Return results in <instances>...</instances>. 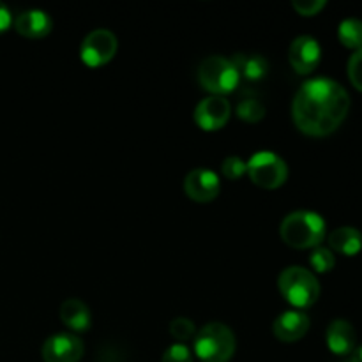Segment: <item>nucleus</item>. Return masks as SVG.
Masks as SVG:
<instances>
[{"label": "nucleus", "mask_w": 362, "mask_h": 362, "mask_svg": "<svg viewBox=\"0 0 362 362\" xmlns=\"http://www.w3.org/2000/svg\"><path fill=\"white\" fill-rule=\"evenodd\" d=\"M117 37L108 28H95L85 35L81 42L80 55L87 66L99 67L115 57L117 53Z\"/></svg>", "instance_id": "obj_7"}, {"label": "nucleus", "mask_w": 362, "mask_h": 362, "mask_svg": "<svg viewBox=\"0 0 362 362\" xmlns=\"http://www.w3.org/2000/svg\"><path fill=\"white\" fill-rule=\"evenodd\" d=\"M338 37L343 46L354 49L362 48V21L357 18H346L339 23Z\"/></svg>", "instance_id": "obj_18"}, {"label": "nucleus", "mask_w": 362, "mask_h": 362, "mask_svg": "<svg viewBox=\"0 0 362 362\" xmlns=\"http://www.w3.org/2000/svg\"><path fill=\"white\" fill-rule=\"evenodd\" d=\"M352 357L357 362H362V345L361 346H356V350H354V352H352Z\"/></svg>", "instance_id": "obj_27"}, {"label": "nucleus", "mask_w": 362, "mask_h": 362, "mask_svg": "<svg viewBox=\"0 0 362 362\" xmlns=\"http://www.w3.org/2000/svg\"><path fill=\"white\" fill-rule=\"evenodd\" d=\"M329 244L338 253L354 257L362 247V233L354 226H341V228H336L334 232H331Z\"/></svg>", "instance_id": "obj_17"}, {"label": "nucleus", "mask_w": 362, "mask_h": 362, "mask_svg": "<svg viewBox=\"0 0 362 362\" xmlns=\"http://www.w3.org/2000/svg\"><path fill=\"white\" fill-rule=\"evenodd\" d=\"M293 9L303 16H313L325 7V0H293Z\"/></svg>", "instance_id": "obj_25"}, {"label": "nucleus", "mask_w": 362, "mask_h": 362, "mask_svg": "<svg viewBox=\"0 0 362 362\" xmlns=\"http://www.w3.org/2000/svg\"><path fill=\"white\" fill-rule=\"evenodd\" d=\"M11 25V13L2 2H0V34L6 32Z\"/></svg>", "instance_id": "obj_26"}, {"label": "nucleus", "mask_w": 362, "mask_h": 362, "mask_svg": "<svg viewBox=\"0 0 362 362\" xmlns=\"http://www.w3.org/2000/svg\"><path fill=\"white\" fill-rule=\"evenodd\" d=\"M161 362H193V356L184 343H175L165 350Z\"/></svg>", "instance_id": "obj_23"}, {"label": "nucleus", "mask_w": 362, "mask_h": 362, "mask_svg": "<svg viewBox=\"0 0 362 362\" xmlns=\"http://www.w3.org/2000/svg\"><path fill=\"white\" fill-rule=\"evenodd\" d=\"M343 362H357V361H356V359H354V357H352V356H350V357H349V359H345V361H343Z\"/></svg>", "instance_id": "obj_28"}, {"label": "nucleus", "mask_w": 362, "mask_h": 362, "mask_svg": "<svg viewBox=\"0 0 362 362\" xmlns=\"http://www.w3.org/2000/svg\"><path fill=\"white\" fill-rule=\"evenodd\" d=\"M60 320L71 331L83 332L90 327L92 315L87 304L80 299H67L60 306Z\"/></svg>", "instance_id": "obj_15"}, {"label": "nucleus", "mask_w": 362, "mask_h": 362, "mask_svg": "<svg viewBox=\"0 0 362 362\" xmlns=\"http://www.w3.org/2000/svg\"><path fill=\"white\" fill-rule=\"evenodd\" d=\"M232 106L228 99L223 95H209L202 99L194 108V122L204 131H216L221 129L230 119Z\"/></svg>", "instance_id": "obj_9"}, {"label": "nucleus", "mask_w": 362, "mask_h": 362, "mask_svg": "<svg viewBox=\"0 0 362 362\" xmlns=\"http://www.w3.org/2000/svg\"><path fill=\"white\" fill-rule=\"evenodd\" d=\"M14 28L18 34L28 39H41L52 32L53 21L45 11L28 9L18 14V18L14 20Z\"/></svg>", "instance_id": "obj_13"}, {"label": "nucleus", "mask_w": 362, "mask_h": 362, "mask_svg": "<svg viewBox=\"0 0 362 362\" xmlns=\"http://www.w3.org/2000/svg\"><path fill=\"white\" fill-rule=\"evenodd\" d=\"M184 191L194 202H212L221 191L218 173L209 168H194L184 179Z\"/></svg>", "instance_id": "obj_10"}, {"label": "nucleus", "mask_w": 362, "mask_h": 362, "mask_svg": "<svg viewBox=\"0 0 362 362\" xmlns=\"http://www.w3.org/2000/svg\"><path fill=\"white\" fill-rule=\"evenodd\" d=\"M198 81L205 90L212 92L214 95H223L235 90L240 76L237 73V67L233 66L232 59L211 55L205 57L198 66Z\"/></svg>", "instance_id": "obj_5"}, {"label": "nucleus", "mask_w": 362, "mask_h": 362, "mask_svg": "<svg viewBox=\"0 0 362 362\" xmlns=\"http://www.w3.org/2000/svg\"><path fill=\"white\" fill-rule=\"evenodd\" d=\"M194 354L204 362H228L237 349V339L232 329L219 322L204 325L194 334Z\"/></svg>", "instance_id": "obj_3"}, {"label": "nucleus", "mask_w": 362, "mask_h": 362, "mask_svg": "<svg viewBox=\"0 0 362 362\" xmlns=\"http://www.w3.org/2000/svg\"><path fill=\"white\" fill-rule=\"evenodd\" d=\"M85 346L78 336L60 332L45 341L41 356L45 362H78L83 357Z\"/></svg>", "instance_id": "obj_8"}, {"label": "nucleus", "mask_w": 362, "mask_h": 362, "mask_svg": "<svg viewBox=\"0 0 362 362\" xmlns=\"http://www.w3.org/2000/svg\"><path fill=\"white\" fill-rule=\"evenodd\" d=\"M170 334L173 339H177L179 343L189 341L197 334V327H194V322L189 320L186 317H179L175 320H172L170 324Z\"/></svg>", "instance_id": "obj_20"}, {"label": "nucleus", "mask_w": 362, "mask_h": 362, "mask_svg": "<svg viewBox=\"0 0 362 362\" xmlns=\"http://www.w3.org/2000/svg\"><path fill=\"white\" fill-rule=\"evenodd\" d=\"M223 175L230 180L240 179L246 173V163L239 158V156H228L225 161L221 163Z\"/></svg>", "instance_id": "obj_22"}, {"label": "nucleus", "mask_w": 362, "mask_h": 362, "mask_svg": "<svg viewBox=\"0 0 362 362\" xmlns=\"http://www.w3.org/2000/svg\"><path fill=\"white\" fill-rule=\"evenodd\" d=\"M232 62L237 67L239 76H243L247 81H260L269 73V62L262 55H244V53H237V55H233Z\"/></svg>", "instance_id": "obj_16"}, {"label": "nucleus", "mask_w": 362, "mask_h": 362, "mask_svg": "<svg viewBox=\"0 0 362 362\" xmlns=\"http://www.w3.org/2000/svg\"><path fill=\"white\" fill-rule=\"evenodd\" d=\"M322 59V48L311 35H299L288 48V60L293 69L300 74H308L317 69Z\"/></svg>", "instance_id": "obj_11"}, {"label": "nucleus", "mask_w": 362, "mask_h": 362, "mask_svg": "<svg viewBox=\"0 0 362 362\" xmlns=\"http://www.w3.org/2000/svg\"><path fill=\"white\" fill-rule=\"evenodd\" d=\"M356 329L350 322L338 318L327 327V346L336 356H350L356 350Z\"/></svg>", "instance_id": "obj_14"}, {"label": "nucleus", "mask_w": 362, "mask_h": 362, "mask_svg": "<svg viewBox=\"0 0 362 362\" xmlns=\"http://www.w3.org/2000/svg\"><path fill=\"white\" fill-rule=\"evenodd\" d=\"M349 78L356 88L362 90V48L356 49L349 60Z\"/></svg>", "instance_id": "obj_24"}, {"label": "nucleus", "mask_w": 362, "mask_h": 362, "mask_svg": "<svg viewBox=\"0 0 362 362\" xmlns=\"http://www.w3.org/2000/svg\"><path fill=\"white\" fill-rule=\"evenodd\" d=\"M279 292L296 308H310L320 297V283L308 269L292 265L286 267L278 278Z\"/></svg>", "instance_id": "obj_4"}, {"label": "nucleus", "mask_w": 362, "mask_h": 362, "mask_svg": "<svg viewBox=\"0 0 362 362\" xmlns=\"http://www.w3.org/2000/svg\"><path fill=\"white\" fill-rule=\"evenodd\" d=\"M279 235L296 250L317 247L325 237V221L313 211H293L281 221Z\"/></svg>", "instance_id": "obj_2"}, {"label": "nucleus", "mask_w": 362, "mask_h": 362, "mask_svg": "<svg viewBox=\"0 0 362 362\" xmlns=\"http://www.w3.org/2000/svg\"><path fill=\"white\" fill-rule=\"evenodd\" d=\"M237 115L246 122H258L264 119L265 106L257 94H244L237 103Z\"/></svg>", "instance_id": "obj_19"}, {"label": "nucleus", "mask_w": 362, "mask_h": 362, "mask_svg": "<svg viewBox=\"0 0 362 362\" xmlns=\"http://www.w3.org/2000/svg\"><path fill=\"white\" fill-rule=\"evenodd\" d=\"M350 110L349 92L331 78H313L300 85L292 103L296 126L310 136H327Z\"/></svg>", "instance_id": "obj_1"}, {"label": "nucleus", "mask_w": 362, "mask_h": 362, "mask_svg": "<svg viewBox=\"0 0 362 362\" xmlns=\"http://www.w3.org/2000/svg\"><path fill=\"white\" fill-rule=\"evenodd\" d=\"M310 264L317 272H329L331 269H334V265H336L334 253H332L329 247L317 246L313 250V253H311Z\"/></svg>", "instance_id": "obj_21"}, {"label": "nucleus", "mask_w": 362, "mask_h": 362, "mask_svg": "<svg viewBox=\"0 0 362 362\" xmlns=\"http://www.w3.org/2000/svg\"><path fill=\"white\" fill-rule=\"evenodd\" d=\"M272 331L276 338L283 343L299 341L310 331V317L304 311L286 310L276 318Z\"/></svg>", "instance_id": "obj_12"}, {"label": "nucleus", "mask_w": 362, "mask_h": 362, "mask_svg": "<svg viewBox=\"0 0 362 362\" xmlns=\"http://www.w3.org/2000/svg\"><path fill=\"white\" fill-rule=\"evenodd\" d=\"M246 173H250V179L258 187L276 189L288 179V166L276 152L260 151L251 156L250 161L246 163Z\"/></svg>", "instance_id": "obj_6"}]
</instances>
